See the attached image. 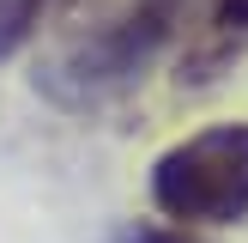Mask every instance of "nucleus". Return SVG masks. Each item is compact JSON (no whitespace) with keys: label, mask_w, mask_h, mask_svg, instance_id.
<instances>
[{"label":"nucleus","mask_w":248,"mask_h":243,"mask_svg":"<svg viewBox=\"0 0 248 243\" xmlns=\"http://www.w3.org/2000/svg\"><path fill=\"white\" fill-rule=\"evenodd\" d=\"M212 0H109L85 31L48 49L36 67V91L61 109H103L145 79L170 49L200 24Z\"/></svg>","instance_id":"1"},{"label":"nucleus","mask_w":248,"mask_h":243,"mask_svg":"<svg viewBox=\"0 0 248 243\" xmlns=\"http://www.w3.org/2000/svg\"><path fill=\"white\" fill-rule=\"evenodd\" d=\"M152 201L182 225H242L248 219V122H218L176 140L152 164Z\"/></svg>","instance_id":"2"},{"label":"nucleus","mask_w":248,"mask_h":243,"mask_svg":"<svg viewBox=\"0 0 248 243\" xmlns=\"http://www.w3.org/2000/svg\"><path fill=\"white\" fill-rule=\"evenodd\" d=\"M242 49H248V0H212L200 12V24H194L188 49H182V73L176 79L182 85H212Z\"/></svg>","instance_id":"3"},{"label":"nucleus","mask_w":248,"mask_h":243,"mask_svg":"<svg viewBox=\"0 0 248 243\" xmlns=\"http://www.w3.org/2000/svg\"><path fill=\"white\" fill-rule=\"evenodd\" d=\"M55 6H61V0H0V61L18 55V49L43 31V18Z\"/></svg>","instance_id":"4"},{"label":"nucleus","mask_w":248,"mask_h":243,"mask_svg":"<svg viewBox=\"0 0 248 243\" xmlns=\"http://www.w3.org/2000/svg\"><path fill=\"white\" fill-rule=\"evenodd\" d=\"M109 243H206V237H200L194 225H157V219L140 225V219H133V225H121Z\"/></svg>","instance_id":"5"}]
</instances>
